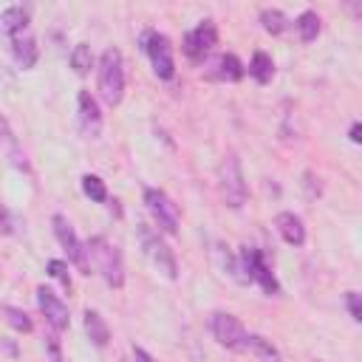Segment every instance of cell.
Instances as JSON below:
<instances>
[{"label":"cell","instance_id":"obj_1","mask_svg":"<svg viewBox=\"0 0 362 362\" xmlns=\"http://www.w3.org/2000/svg\"><path fill=\"white\" fill-rule=\"evenodd\" d=\"M85 249H88V257L93 260L96 272L105 277V283L113 286V288H122L124 286V263H122L119 246L110 243L105 235H93L85 243Z\"/></svg>","mask_w":362,"mask_h":362},{"label":"cell","instance_id":"obj_2","mask_svg":"<svg viewBox=\"0 0 362 362\" xmlns=\"http://www.w3.org/2000/svg\"><path fill=\"white\" fill-rule=\"evenodd\" d=\"M99 96L105 105L116 107L124 96V59L119 48H105L99 57Z\"/></svg>","mask_w":362,"mask_h":362},{"label":"cell","instance_id":"obj_3","mask_svg":"<svg viewBox=\"0 0 362 362\" xmlns=\"http://www.w3.org/2000/svg\"><path fill=\"white\" fill-rule=\"evenodd\" d=\"M218 187H221V195L226 201V206L232 209H240L246 204V178H243V167H240V158L235 153L223 156L221 167H218Z\"/></svg>","mask_w":362,"mask_h":362},{"label":"cell","instance_id":"obj_4","mask_svg":"<svg viewBox=\"0 0 362 362\" xmlns=\"http://www.w3.org/2000/svg\"><path fill=\"white\" fill-rule=\"evenodd\" d=\"M139 238H141V246H144V255L150 257V263L167 277V280H175L178 277V260H175V252L170 249V243L153 232L147 223L139 226Z\"/></svg>","mask_w":362,"mask_h":362},{"label":"cell","instance_id":"obj_5","mask_svg":"<svg viewBox=\"0 0 362 362\" xmlns=\"http://www.w3.org/2000/svg\"><path fill=\"white\" fill-rule=\"evenodd\" d=\"M144 206H147V212L153 215V221L158 223L161 232H167V235H175V232H178V226H181V212H178L175 201H173L164 189H158V187H144Z\"/></svg>","mask_w":362,"mask_h":362},{"label":"cell","instance_id":"obj_6","mask_svg":"<svg viewBox=\"0 0 362 362\" xmlns=\"http://www.w3.org/2000/svg\"><path fill=\"white\" fill-rule=\"evenodd\" d=\"M141 48L147 51L156 76L164 79V82H170V79L175 76V59H173V45H170L167 34H158V31H153V28L144 31V34H141Z\"/></svg>","mask_w":362,"mask_h":362},{"label":"cell","instance_id":"obj_7","mask_svg":"<svg viewBox=\"0 0 362 362\" xmlns=\"http://www.w3.org/2000/svg\"><path fill=\"white\" fill-rule=\"evenodd\" d=\"M209 331H212L215 342L223 345V348H229V351H243V348H249V331H246L243 322H240L235 314H229V311H215V314L209 317Z\"/></svg>","mask_w":362,"mask_h":362},{"label":"cell","instance_id":"obj_8","mask_svg":"<svg viewBox=\"0 0 362 362\" xmlns=\"http://www.w3.org/2000/svg\"><path fill=\"white\" fill-rule=\"evenodd\" d=\"M51 223H54V235H57V240H59V246L65 249V255H68V260L82 272V274H90V263H88V249H85V243L79 240V235L74 232V226L68 223V218L65 215H54L51 218Z\"/></svg>","mask_w":362,"mask_h":362},{"label":"cell","instance_id":"obj_9","mask_svg":"<svg viewBox=\"0 0 362 362\" xmlns=\"http://www.w3.org/2000/svg\"><path fill=\"white\" fill-rule=\"evenodd\" d=\"M215 42H218V28H215V20H201L195 28H189L187 34H184V42H181V48H184V54L192 59V62H201V59H206L209 57V51L215 48Z\"/></svg>","mask_w":362,"mask_h":362},{"label":"cell","instance_id":"obj_10","mask_svg":"<svg viewBox=\"0 0 362 362\" xmlns=\"http://www.w3.org/2000/svg\"><path fill=\"white\" fill-rule=\"evenodd\" d=\"M37 305H40V311L45 314V320H48V325H51L54 331H65V328L71 325L68 305H65L48 286H37Z\"/></svg>","mask_w":362,"mask_h":362},{"label":"cell","instance_id":"obj_11","mask_svg":"<svg viewBox=\"0 0 362 362\" xmlns=\"http://www.w3.org/2000/svg\"><path fill=\"white\" fill-rule=\"evenodd\" d=\"M76 116H79V127L90 139H96L102 133V113H99V105L90 96V90H79V96H76Z\"/></svg>","mask_w":362,"mask_h":362},{"label":"cell","instance_id":"obj_12","mask_svg":"<svg viewBox=\"0 0 362 362\" xmlns=\"http://www.w3.org/2000/svg\"><path fill=\"white\" fill-rule=\"evenodd\" d=\"M274 226H277V232H280V238L288 243V246H303L305 243V226H303V218L300 215H294V212H280L277 218H274Z\"/></svg>","mask_w":362,"mask_h":362},{"label":"cell","instance_id":"obj_13","mask_svg":"<svg viewBox=\"0 0 362 362\" xmlns=\"http://www.w3.org/2000/svg\"><path fill=\"white\" fill-rule=\"evenodd\" d=\"M206 76L215 79V82H238V79H243V65H240V59L235 54H221L209 65Z\"/></svg>","mask_w":362,"mask_h":362},{"label":"cell","instance_id":"obj_14","mask_svg":"<svg viewBox=\"0 0 362 362\" xmlns=\"http://www.w3.org/2000/svg\"><path fill=\"white\" fill-rule=\"evenodd\" d=\"M11 54H14V62H17L23 71H25V68H34V62H37V57H40L37 40H34L28 31L11 37Z\"/></svg>","mask_w":362,"mask_h":362},{"label":"cell","instance_id":"obj_15","mask_svg":"<svg viewBox=\"0 0 362 362\" xmlns=\"http://www.w3.org/2000/svg\"><path fill=\"white\" fill-rule=\"evenodd\" d=\"M0 31L8 34V37H17V34L28 31V8H23V6H8V8L0 14Z\"/></svg>","mask_w":362,"mask_h":362},{"label":"cell","instance_id":"obj_16","mask_svg":"<svg viewBox=\"0 0 362 362\" xmlns=\"http://www.w3.org/2000/svg\"><path fill=\"white\" fill-rule=\"evenodd\" d=\"M85 334L90 337V342L96 345V348H105L107 342H110V328H107V322H105V317L99 314V311H85Z\"/></svg>","mask_w":362,"mask_h":362},{"label":"cell","instance_id":"obj_17","mask_svg":"<svg viewBox=\"0 0 362 362\" xmlns=\"http://www.w3.org/2000/svg\"><path fill=\"white\" fill-rule=\"evenodd\" d=\"M249 74H252V79H255L257 85H269L272 76H274V62H272V57H269L266 51H255V54H252V62H249Z\"/></svg>","mask_w":362,"mask_h":362},{"label":"cell","instance_id":"obj_18","mask_svg":"<svg viewBox=\"0 0 362 362\" xmlns=\"http://www.w3.org/2000/svg\"><path fill=\"white\" fill-rule=\"evenodd\" d=\"M294 25H297V31H300V40L303 42H311V40H317V34H320V28H322V20H320V14L317 11H303L297 20H294Z\"/></svg>","mask_w":362,"mask_h":362},{"label":"cell","instance_id":"obj_19","mask_svg":"<svg viewBox=\"0 0 362 362\" xmlns=\"http://www.w3.org/2000/svg\"><path fill=\"white\" fill-rule=\"evenodd\" d=\"M0 139L6 141V150H8V156H11V164L28 173V161H25V153L17 147V139H14V133L8 130V124H6V119H3V116H0Z\"/></svg>","mask_w":362,"mask_h":362},{"label":"cell","instance_id":"obj_20","mask_svg":"<svg viewBox=\"0 0 362 362\" xmlns=\"http://www.w3.org/2000/svg\"><path fill=\"white\" fill-rule=\"evenodd\" d=\"M71 68H74L79 76H85V74L93 68V51H90V45H85V42L74 45V51H71Z\"/></svg>","mask_w":362,"mask_h":362},{"label":"cell","instance_id":"obj_21","mask_svg":"<svg viewBox=\"0 0 362 362\" xmlns=\"http://www.w3.org/2000/svg\"><path fill=\"white\" fill-rule=\"evenodd\" d=\"M260 25H263V31H269V34H283L286 31V14L280 11V8H263L260 11Z\"/></svg>","mask_w":362,"mask_h":362},{"label":"cell","instance_id":"obj_22","mask_svg":"<svg viewBox=\"0 0 362 362\" xmlns=\"http://www.w3.org/2000/svg\"><path fill=\"white\" fill-rule=\"evenodd\" d=\"M82 192L90 198V201H96V204H105L107 201V187H105V181L99 178V175H82Z\"/></svg>","mask_w":362,"mask_h":362},{"label":"cell","instance_id":"obj_23","mask_svg":"<svg viewBox=\"0 0 362 362\" xmlns=\"http://www.w3.org/2000/svg\"><path fill=\"white\" fill-rule=\"evenodd\" d=\"M3 314H6V320H8V325H11L14 331H23V334H28V331L34 328L31 317H28L23 308H17V305H6V308H3Z\"/></svg>","mask_w":362,"mask_h":362},{"label":"cell","instance_id":"obj_24","mask_svg":"<svg viewBox=\"0 0 362 362\" xmlns=\"http://www.w3.org/2000/svg\"><path fill=\"white\" fill-rule=\"evenodd\" d=\"M249 348H255L266 362H280V351L260 334H249Z\"/></svg>","mask_w":362,"mask_h":362},{"label":"cell","instance_id":"obj_25","mask_svg":"<svg viewBox=\"0 0 362 362\" xmlns=\"http://www.w3.org/2000/svg\"><path fill=\"white\" fill-rule=\"evenodd\" d=\"M48 274L54 280H59L65 291H71V274H68V263L65 260H48Z\"/></svg>","mask_w":362,"mask_h":362},{"label":"cell","instance_id":"obj_26","mask_svg":"<svg viewBox=\"0 0 362 362\" xmlns=\"http://www.w3.org/2000/svg\"><path fill=\"white\" fill-rule=\"evenodd\" d=\"M345 305H348L351 320H354V322H359V320H362V308H359V291H348V294H345Z\"/></svg>","mask_w":362,"mask_h":362},{"label":"cell","instance_id":"obj_27","mask_svg":"<svg viewBox=\"0 0 362 362\" xmlns=\"http://www.w3.org/2000/svg\"><path fill=\"white\" fill-rule=\"evenodd\" d=\"M14 226H17V223H14V215L0 204V232H3V235H11Z\"/></svg>","mask_w":362,"mask_h":362},{"label":"cell","instance_id":"obj_28","mask_svg":"<svg viewBox=\"0 0 362 362\" xmlns=\"http://www.w3.org/2000/svg\"><path fill=\"white\" fill-rule=\"evenodd\" d=\"M133 362H156L144 348H133Z\"/></svg>","mask_w":362,"mask_h":362},{"label":"cell","instance_id":"obj_29","mask_svg":"<svg viewBox=\"0 0 362 362\" xmlns=\"http://www.w3.org/2000/svg\"><path fill=\"white\" fill-rule=\"evenodd\" d=\"M359 133H362V124H359V122H354V124H351V133H348V139H351L354 144H359V141H362V136H359Z\"/></svg>","mask_w":362,"mask_h":362}]
</instances>
